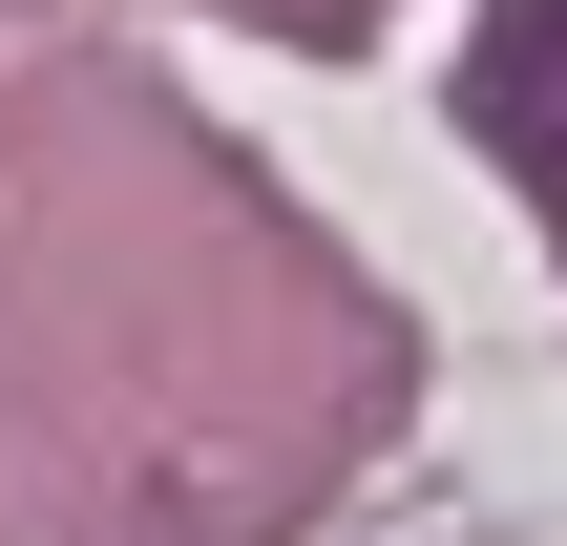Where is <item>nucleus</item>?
I'll use <instances>...</instances> for the list:
<instances>
[{"mask_svg": "<svg viewBox=\"0 0 567 546\" xmlns=\"http://www.w3.org/2000/svg\"><path fill=\"white\" fill-rule=\"evenodd\" d=\"M484 126H505V147L567 189V0H526V21H505V63H484Z\"/></svg>", "mask_w": 567, "mask_h": 546, "instance_id": "1", "label": "nucleus"}]
</instances>
